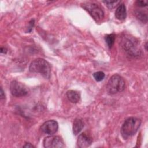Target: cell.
Wrapping results in <instances>:
<instances>
[{
  "mask_svg": "<svg viewBox=\"0 0 148 148\" xmlns=\"http://www.w3.org/2000/svg\"><path fill=\"white\" fill-rule=\"evenodd\" d=\"M141 124V121L136 117H130L125 120L121 128V134L124 139H127L136 134Z\"/></svg>",
  "mask_w": 148,
  "mask_h": 148,
  "instance_id": "6da1fadb",
  "label": "cell"
},
{
  "mask_svg": "<svg viewBox=\"0 0 148 148\" xmlns=\"http://www.w3.org/2000/svg\"><path fill=\"white\" fill-rule=\"evenodd\" d=\"M29 70L31 72L39 73L45 78L50 79L51 75V66L45 60L38 58L34 60L30 64Z\"/></svg>",
  "mask_w": 148,
  "mask_h": 148,
  "instance_id": "7a4b0ae2",
  "label": "cell"
},
{
  "mask_svg": "<svg viewBox=\"0 0 148 148\" xmlns=\"http://www.w3.org/2000/svg\"><path fill=\"white\" fill-rule=\"evenodd\" d=\"M125 87L124 79L119 75H113L109 80L106 85L107 92L110 95L122 92Z\"/></svg>",
  "mask_w": 148,
  "mask_h": 148,
  "instance_id": "3957f363",
  "label": "cell"
},
{
  "mask_svg": "<svg viewBox=\"0 0 148 148\" xmlns=\"http://www.w3.org/2000/svg\"><path fill=\"white\" fill-rule=\"evenodd\" d=\"M121 46L124 50L131 56H138L140 54V50L137 47V42L130 36L123 38L121 40Z\"/></svg>",
  "mask_w": 148,
  "mask_h": 148,
  "instance_id": "277c9868",
  "label": "cell"
},
{
  "mask_svg": "<svg viewBox=\"0 0 148 148\" xmlns=\"http://www.w3.org/2000/svg\"><path fill=\"white\" fill-rule=\"evenodd\" d=\"M82 7L88 11L96 21H99L104 17V12L100 6L92 2H86L82 4Z\"/></svg>",
  "mask_w": 148,
  "mask_h": 148,
  "instance_id": "5b68a950",
  "label": "cell"
},
{
  "mask_svg": "<svg viewBox=\"0 0 148 148\" xmlns=\"http://www.w3.org/2000/svg\"><path fill=\"white\" fill-rule=\"evenodd\" d=\"M10 90L12 94L15 97H20L25 96L28 93V88L23 83L13 80L10 84Z\"/></svg>",
  "mask_w": 148,
  "mask_h": 148,
  "instance_id": "8992f818",
  "label": "cell"
},
{
  "mask_svg": "<svg viewBox=\"0 0 148 148\" xmlns=\"http://www.w3.org/2000/svg\"><path fill=\"white\" fill-rule=\"evenodd\" d=\"M43 146L46 148L64 147L65 146L63 140L58 136H49L43 140Z\"/></svg>",
  "mask_w": 148,
  "mask_h": 148,
  "instance_id": "52a82bcc",
  "label": "cell"
},
{
  "mask_svg": "<svg viewBox=\"0 0 148 148\" xmlns=\"http://www.w3.org/2000/svg\"><path fill=\"white\" fill-rule=\"evenodd\" d=\"M58 124L57 122L54 120H50L45 121L41 126L42 131L46 134L53 135L58 130Z\"/></svg>",
  "mask_w": 148,
  "mask_h": 148,
  "instance_id": "ba28073f",
  "label": "cell"
},
{
  "mask_svg": "<svg viewBox=\"0 0 148 148\" xmlns=\"http://www.w3.org/2000/svg\"><path fill=\"white\" fill-rule=\"evenodd\" d=\"M92 142V138L86 133H82L79 135L77 139V145L80 148L89 147Z\"/></svg>",
  "mask_w": 148,
  "mask_h": 148,
  "instance_id": "9c48e42d",
  "label": "cell"
},
{
  "mask_svg": "<svg viewBox=\"0 0 148 148\" xmlns=\"http://www.w3.org/2000/svg\"><path fill=\"white\" fill-rule=\"evenodd\" d=\"M127 12L124 4L119 5L115 12V17L119 20H123L126 18Z\"/></svg>",
  "mask_w": 148,
  "mask_h": 148,
  "instance_id": "30bf717a",
  "label": "cell"
},
{
  "mask_svg": "<svg viewBox=\"0 0 148 148\" xmlns=\"http://www.w3.org/2000/svg\"><path fill=\"white\" fill-rule=\"evenodd\" d=\"M66 97L68 100L73 103L78 102L80 99V93L74 90L68 91L66 92Z\"/></svg>",
  "mask_w": 148,
  "mask_h": 148,
  "instance_id": "8fae6325",
  "label": "cell"
},
{
  "mask_svg": "<svg viewBox=\"0 0 148 148\" xmlns=\"http://www.w3.org/2000/svg\"><path fill=\"white\" fill-rule=\"evenodd\" d=\"M84 127V123L80 119H75L73 123V133L74 135H77L83 129Z\"/></svg>",
  "mask_w": 148,
  "mask_h": 148,
  "instance_id": "7c38bea8",
  "label": "cell"
},
{
  "mask_svg": "<svg viewBox=\"0 0 148 148\" xmlns=\"http://www.w3.org/2000/svg\"><path fill=\"white\" fill-rule=\"evenodd\" d=\"M135 14L139 20L144 23H147V15L146 12H144L142 10H136L135 12Z\"/></svg>",
  "mask_w": 148,
  "mask_h": 148,
  "instance_id": "4fadbf2b",
  "label": "cell"
},
{
  "mask_svg": "<svg viewBox=\"0 0 148 148\" xmlns=\"http://www.w3.org/2000/svg\"><path fill=\"white\" fill-rule=\"evenodd\" d=\"M115 38L116 36L114 34H108L106 35L105 37V40L109 46V47H112V46L113 45L114 41H115Z\"/></svg>",
  "mask_w": 148,
  "mask_h": 148,
  "instance_id": "5bb4252c",
  "label": "cell"
},
{
  "mask_svg": "<svg viewBox=\"0 0 148 148\" xmlns=\"http://www.w3.org/2000/svg\"><path fill=\"white\" fill-rule=\"evenodd\" d=\"M105 73L102 71H98L93 74V77L95 79V80L97 82L102 81L105 78Z\"/></svg>",
  "mask_w": 148,
  "mask_h": 148,
  "instance_id": "9a60e30c",
  "label": "cell"
},
{
  "mask_svg": "<svg viewBox=\"0 0 148 148\" xmlns=\"http://www.w3.org/2000/svg\"><path fill=\"white\" fill-rule=\"evenodd\" d=\"M103 3H105V5L109 8L112 9L116 6L118 3L120 2V1H103Z\"/></svg>",
  "mask_w": 148,
  "mask_h": 148,
  "instance_id": "2e32d148",
  "label": "cell"
},
{
  "mask_svg": "<svg viewBox=\"0 0 148 148\" xmlns=\"http://www.w3.org/2000/svg\"><path fill=\"white\" fill-rule=\"evenodd\" d=\"M136 4L140 7H145L147 5V1H136Z\"/></svg>",
  "mask_w": 148,
  "mask_h": 148,
  "instance_id": "e0dca14e",
  "label": "cell"
},
{
  "mask_svg": "<svg viewBox=\"0 0 148 148\" xmlns=\"http://www.w3.org/2000/svg\"><path fill=\"white\" fill-rule=\"evenodd\" d=\"M23 147H34V146L32 145H31L30 143H25V145L23 146Z\"/></svg>",
  "mask_w": 148,
  "mask_h": 148,
  "instance_id": "ac0fdd59",
  "label": "cell"
},
{
  "mask_svg": "<svg viewBox=\"0 0 148 148\" xmlns=\"http://www.w3.org/2000/svg\"><path fill=\"white\" fill-rule=\"evenodd\" d=\"M5 97V96L4 93H3V91L2 88H1V99H3V98H4Z\"/></svg>",
  "mask_w": 148,
  "mask_h": 148,
  "instance_id": "d6986e66",
  "label": "cell"
},
{
  "mask_svg": "<svg viewBox=\"0 0 148 148\" xmlns=\"http://www.w3.org/2000/svg\"><path fill=\"white\" fill-rule=\"evenodd\" d=\"M6 52V49L3 48V47H1V53H5Z\"/></svg>",
  "mask_w": 148,
  "mask_h": 148,
  "instance_id": "ffe728a7",
  "label": "cell"
},
{
  "mask_svg": "<svg viewBox=\"0 0 148 148\" xmlns=\"http://www.w3.org/2000/svg\"><path fill=\"white\" fill-rule=\"evenodd\" d=\"M145 49H146V50H147V43H146V44H145Z\"/></svg>",
  "mask_w": 148,
  "mask_h": 148,
  "instance_id": "44dd1931",
  "label": "cell"
}]
</instances>
